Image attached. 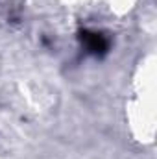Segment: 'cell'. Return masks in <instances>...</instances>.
I'll return each instance as SVG.
<instances>
[{
	"mask_svg": "<svg viewBox=\"0 0 157 159\" xmlns=\"http://www.w3.org/2000/svg\"><path fill=\"white\" fill-rule=\"evenodd\" d=\"M79 41L83 48L92 54V56H105L109 50V41L100 32H91V30H81L79 32Z\"/></svg>",
	"mask_w": 157,
	"mask_h": 159,
	"instance_id": "obj_1",
	"label": "cell"
}]
</instances>
